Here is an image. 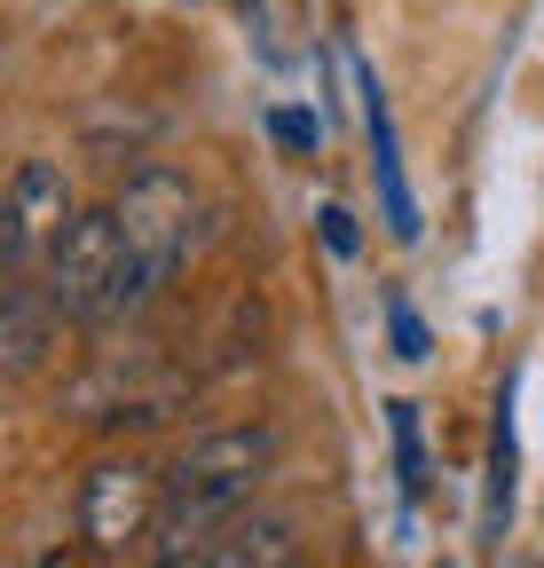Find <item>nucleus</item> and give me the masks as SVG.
I'll use <instances>...</instances> for the list:
<instances>
[{
	"label": "nucleus",
	"instance_id": "1",
	"mask_svg": "<svg viewBox=\"0 0 544 568\" xmlns=\"http://www.w3.org/2000/svg\"><path fill=\"white\" fill-rule=\"evenodd\" d=\"M277 458V435L268 426H214V435H197L174 466H166V506H158V545L166 560H197L245 506L253 489Z\"/></svg>",
	"mask_w": 544,
	"mask_h": 568
},
{
	"label": "nucleus",
	"instance_id": "2",
	"mask_svg": "<svg viewBox=\"0 0 544 568\" xmlns=\"http://www.w3.org/2000/svg\"><path fill=\"white\" fill-rule=\"evenodd\" d=\"M151 284H158V268L126 245L119 213H80V222L48 245V293L80 324H111L126 308H143Z\"/></svg>",
	"mask_w": 544,
	"mask_h": 568
},
{
	"label": "nucleus",
	"instance_id": "3",
	"mask_svg": "<svg viewBox=\"0 0 544 568\" xmlns=\"http://www.w3.org/2000/svg\"><path fill=\"white\" fill-rule=\"evenodd\" d=\"M158 506H166V474H151L143 458H103L80 489V537L88 552L119 560L126 545H143L158 529Z\"/></svg>",
	"mask_w": 544,
	"mask_h": 568
},
{
	"label": "nucleus",
	"instance_id": "4",
	"mask_svg": "<svg viewBox=\"0 0 544 568\" xmlns=\"http://www.w3.org/2000/svg\"><path fill=\"white\" fill-rule=\"evenodd\" d=\"M119 230H126V245L143 253L158 276L189 253V230H197V197H189V182L174 174V166H143L126 190H119Z\"/></svg>",
	"mask_w": 544,
	"mask_h": 568
},
{
	"label": "nucleus",
	"instance_id": "5",
	"mask_svg": "<svg viewBox=\"0 0 544 568\" xmlns=\"http://www.w3.org/2000/svg\"><path fill=\"white\" fill-rule=\"evenodd\" d=\"M80 222V205H72V182H63V166L55 159H24L17 174H9V261H32L40 245H55L63 230Z\"/></svg>",
	"mask_w": 544,
	"mask_h": 568
},
{
	"label": "nucleus",
	"instance_id": "6",
	"mask_svg": "<svg viewBox=\"0 0 544 568\" xmlns=\"http://www.w3.org/2000/svg\"><path fill=\"white\" fill-rule=\"evenodd\" d=\"M55 347H63V301L48 293V284H40V293L17 284L9 316H0V372H9V379H40L55 364Z\"/></svg>",
	"mask_w": 544,
	"mask_h": 568
},
{
	"label": "nucleus",
	"instance_id": "7",
	"mask_svg": "<svg viewBox=\"0 0 544 568\" xmlns=\"http://www.w3.org/2000/svg\"><path fill=\"white\" fill-rule=\"evenodd\" d=\"M292 552H300V537L285 514H253V521H229L189 568H292Z\"/></svg>",
	"mask_w": 544,
	"mask_h": 568
},
{
	"label": "nucleus",
	"instance_id": "8",
	"mask_svg": "<svg viewBox=\"0 0 544 568\" xmlns=\"http://www.w3.org/2000/svg\"><path fill=\"white\" fill-rule=\"evenodd\" d=\"M363 80V119H371V174H379V197H387V230L411 245L419 237V205H411V182H402V159H394V119L379 103V80L371 71H356Z\"/></svg>",
	"mask_w": 544,
	"mask_h": 568
},
{
	"label": "nucleus",
	"instance_id": "9",
	"mask_svg": "<svg viewBox=\"0 0 544 568\" xmlns=\"http://www.w3.org/2000/svg\"><path fill=\"white\" fill-rule=\"evenodd\" d=\"M387 426H394V474L402 489H427V435H419V403H387Z\"/></svg>",
	"mask_w": 544,
	"mask_h": 568
},
{
	"label": "nucleus",
	"instance_id": "10",
	"mask_svg": "<svg viewBox=\"0 0 544 568\" xmlns=\"http://www.w3.org/2000/svg\"><path fill=\"white\" fill-rule=\"evenodd\" d=\"M513 506V410L497 418V443H490V529H505Z\"/></svg>",
	"mask_w": 544,
	"mask_h": 568
},
{
	"label": "nucleus",
	"instance_id": "11",
	"mask_svg": "<svg viewBox=\"0 0 544 568\" xmlns=\"http://www.w3.org/2000/svg\"><path fill=\"white\" fill-rule=\"evenodd\" d=\"M387 324H394V355H402V364H427V324H419V308L411 301H387Z\"/></svg>",
	"mask_w": 544,
	"mask_h": 568
},
{
	"label": "nucleus",
	"instance_id": "12",
	"mask_svg": "<svg viewBox=\"0 0 544 568\" xmlns=\"http://www.w3.org/2000/svg\"><path fill=\"white\" fill-rule=\"evenodd\" d=\"M268 134H277L285 151H316V134H324V126H316L308 111H268Z\"/></svg>",
	"mask_w": 544,
	"mask_h": 568
},
{
	"label": "nucleus",
	"instance_id": "13",
	"mask_svg": "<svg viewBox=\"0 0 544 568\" xmlns=\"http://www.w3.org/2000/svg\"><path fill=\"white\" fill-rule=\"evenodd\" d=\"M316 222H324V245H331L339 261H348V253H356V222H348V213H339V205H324V213H316Z\"/></svg>",
	"mask_w": 544,
	"mask_h": 568
},
{
	"label": "nucleus",
	"instance_id": "14",
	"mask_svg": "<svg viewBox=\"0 0 544 568\" xmlns=\"http://www.w3.org/2000/svg\"><path fill=\"white\" fill-rule=\"evenodd\" d=\"M158 568H182V560H158Z\"/></svg>",
	"mask_w": 544,
	"mask_h": 568
}]
</instances>
